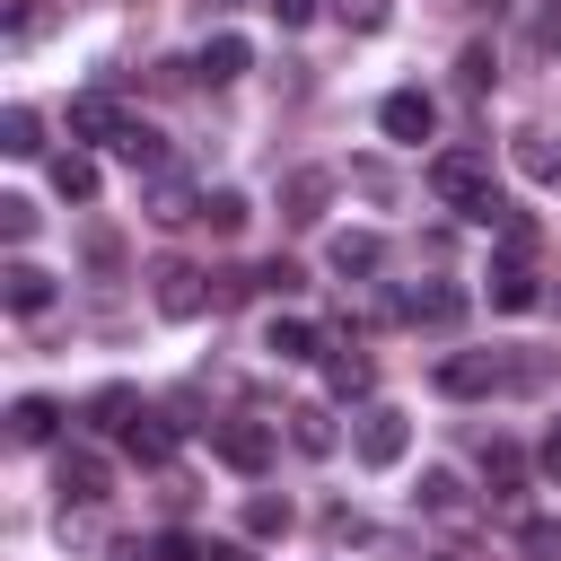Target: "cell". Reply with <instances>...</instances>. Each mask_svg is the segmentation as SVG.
<instances>
[{"mask_svg":"<svg viewBox=\"0 0 561 561\" xmlns=\"http://www.w3.org/2000/svg\"><path fill=\"white\" fill-rule=\"evenodd\" d=\"M263 9H272L280 26H307V18H316V0H263Z\"/></svg>","mask_w":561,"mask_h":561,"instance_id":"obj_38","label":"cell"},{"mask_svg":"<svg viewBox=\"0 0 561 561\" xmlns=\"http://www.w3.org/2000/svg\"><path fill=\"white\" fill-rule=\"evenodd\" d=\"M386 316H412V324H456L465 316V289H447V280H430V289H403Z\"/></svg>","mask_w":561,"mask_h":561,"instance_id":"obj_15","label":"cell"},{"mask_svg":"<svg viewBox=\"0 0 561 561\" xmlns=\"http://www.w3.org/2000/svg\"><path fill=\"white\" fill-rule=\"evenodd\" d=\"M517 167H526L535 184H552V175H561V149H552L543 131H517Z\"/></svg>","mask_w":561,"mask_h":561,"instance_id":"obj_32","label":"cell"},{"mask_svg":"<svg viewBox=\"0 0 561 561\" xmlns=\"http://www.w3.org/2000/svg\"><path fill=\"white\" fill-rule=\"evenodd\" d=\"M491 237H500V263H535V245H543V228H535L517 202H500V210H491Z\"/></svg>","mask_w":561,"mask_h":561,"instance_id":"obj_20","label":"cell"},{"mask_svg":"<svg viewBox=\"0 0 561 561\" xmlns=\"http://www.w3.org/2000/svg\"><path fill=\"white\" fill-rule=\"evenodd\" d=\"M421 508H430V517H465L473 500H465V482H456V473H421Z\"/></svg>","mask_w":561,"mask_h":561,"instance_id":"obj_30","label":"cell"},{"mask_svg":"<svg viewBox=\"0 0 561 561\" xmlns=\"http://www.w3.org/2000/svg\"><path fill=\"white\" fill-rule=\"evenodd\" d=\"M202 202H210V193H202V184H193L184 167H167V175H149V193H140V210H149L158 228H184V219H202Z\"/></svg>","mask_w":561,"mask_h":561,"instance_id":"obj_7","label":"cell"},{"mask_svg":"<svg viewBox=\"0 0 561 561\" xmlns=\"http://www.w3.org/2000/svg\"><path fill=\"white\" fill-rule=\"evenodd\" d=\"M202 219H210V228H219V237H237V228H245V219H254V202H245V193H237V184H210V202H202Z\"/></svg>","mask_w":561,"mask_h":561,"instance_id":"obj_29","label":"cell"},{"mask_svg":"<svg viewBox=\"0 0 561 561\" xmlns=\"http://www.w3.org/2000/svg\"><path fill=\"white\" fill-rule=\"evenodd\" d=\"M456 79H465V88H473V96H482V88H491V53H482V44H473V53H465V61H456Z\"/></svg>","mask_w":561,"mask_h":561,"instance_id":"obj_37","label":"cell"},{"mask_svg":"<svg viewBox=\"0 0 561 561\" xmlns=\"http://www.w3.org/2000/svg\"><path fill=\"white\" fill-rule=\"evenodd\" d=\"M263 289H272V298H298L307 272H298V263H263Z\"/></svg>","mask_w":561,"mask_h":561,"instance_id":"obj_36","label":"cell"},{"mask_svg":"<svg viewBox=\"0 0 561 561\" xmlns=\"http://www.w3.org/2000/svg\"><path fill=\"white\" fill-rule=\"evenodd\" d=\"M333 438H342V430H333L324 403H298V412H289V447H298V456H333Z\"/></svg>","mask_w":561,"mask_h":561,"instance_id":"obj_23","label":"cell"},{"mask_svg":"<svg viewBox=\"0 0 561 561\" xmlns=\"http://www.w3.org/2000/svg\"><path fill=\"white\" fill-rule=\"evenodd\" d=\"M289 526H298V508H289V500H272V491H254V500H245V535H254V543H272V535H289Z\"/></svg>","mask_w":561,"mask_h":561,"instance_id":"obj_26","label":"cell"},{"mask_svg":"<svg viewBox=\"0 0 561 561\" xmlns=\"http://www.w3.org/2000/svg\"><path fill=\"white\" fill-rule=\"evenodd\" d=\"M430 193H438L447 210L482 219V228H491V210H500V184H491V158H482V149H438V158H430Z\"/></svg>","mask_w":561,"mask_h":561,"instance_id":"obj_1","label":"cell"},{"mask_svg":"<svg viewBox=\"0 0 561 561\" xmlns=\"http://www.w3.org/2000/svg\"><path fill=\"white\" fill-rule=\"evenodd\" d=\"M114 158H123V167H131V175H140V184H149V175H167V167H175V158H167V140H158V131H149V123H123V140H114Z\"/></svg>","mask_w":561,"mask_h":561,"instance_id":"obj_19","label":"cell"},{"mask_svg":"<svg viewBox=\"0 0 561 561\" xmlns=\"http://www.w3.org/2000/svg\"><path fill=\"white\" fill-rule=\"evenodd\" d=\"M53 482H61V500H70V508H96V500H114V465H105L96 447H61Z\"/></svg>","mask_w":561,"mask_h":561,"instance_id":"obj_6","label":"cell"},{"mask_svg":"<svg viewBox=\"0 0 561 561\" xmlns=\"http://www.w3.org/2000/svg\"><path fill=\"white\" fill-rule=\"evenodd\" d=\"M88 263L114 272V263H123V237H114V228H88Z\"/></svg>","mask_w":561,"mask_h":561,"instance_id":"obj_35","label":"cell"},{"mask_svg":"<svg viewBox=\"0 0 561 561\" xmlns=\"http://www.w3.org/2000/svg\"><path fill=\"white\" fill-rule=\"evenodd\" d=\"M0 307H9V316H44V307H53V272L26 263V254H9V263H0Z\"/></svg>","mask_w":561,"mask_h":561,"instance_id":"obj_9","label":"cell"},{"mask_svg":"<svg viewBox=\"0 0 561 561\" xmlns=\"http://www.w3.org/2000/svg\"><path fill=\"white\" fill-rule=\"evenodd\" d=\"M403 447H412V421H403L394 403H368V412L351 421V456H359L368 473H386V465H403Z\"/></svg>","mask_w":561,"mask_h":561,"instance_id":"obj_2","label":"cell"},{"mask_svg":"<svg viewBox=\"0 0 561 561\" xmlns=\"http://www.w3.org/2000/svg\"><path fill=\"white\" fill-rule=\"evenodd\" d=\"M53 430H61V403H53V394H18V403H9V438H18V447H44Z\"/></svg>","mask_w":561,"mask_h":561,"instance_id":"obj_21","label":"cell"},{"mask_svg":"<svg viewBox=\"0 0 561 561\" xmlns=\"http://www.w3.org/2000/svg\"><path fill=\"white\" fill-rule=\"evenodd\" d=\"M517 552L526 561H561V517H517Z\"/></svg>","mask_w":561,"mask_h":561,"instance_id":"obj_31","label":"cell"},{"mask_svg":"<svg viewBox=\"0 0 561 561\" xmlns=\"http://www.w3.org/2000/svg\"><path fill=\"white\" fill-rule=\"evenodd\" d=\"M0 237H9V245L35 237V202H26V193H0Z\"/></svg>","mask_w":561,"mask_h":561,"instance_id":"obj_33","label":"cell"},{"mask_svg":"<svg viewBox=\"0 0 561 561\" xmlns=\"http://www.w3.org/2000/svg\"><path fill=\"white\" fill-rule=\"evenodd\" d=\"M377 131H386V140H430V131H438V105H430L421 88H394V96L377 105Z\"/></svg>","mask_w":561,"mask_h":561,"instance_id":"obj_10","label":"cell"},{"mask_svg":"<svg viewBox=\"0 0 561 561\" xmlns=\"http://www.w3.org/2000/svg\"><path fill=\"white\" fill-rule=\"evenodd\" d=\"M324 263H333L342 280H377V263H386V237H368V228H342V237L324 245Z\"/></svg>","mask_w":561,"mask_h":561,"instance_id":"obj_12","label":"cell"},{"mask_svg":"<svg viewBox=\"0 0 561 561\" xmlns=\"http://www.w3.org/2000/svg\"><path fill=\"white\" fill-rule=\"evenodd\" d=\"M535 44H561V9H552V18H535Z\"/></svg>","mask_w":561,"mask_h":561,"instance_id":"obj_41","label":"cell"},{"mask_svg":"<svg viewBox=\"0 0 561 561\" xmlns=\"http://www.w3.org/2000/svg\"><path fill=\"white\" fill-rule=\"evenodd\" d=\"M324 9L342 35H386V18H394V0H324Z\"/></svg>","mask_w":561,"mask_h":561,"instance_id":"obj_27","label":"cell"},{"mask_svg":"<svg viewBox=\"0 0 561 561\" xmlns=\"http://www.w3.org/2000/svg\"><path fill=\"white\" fill-rule=\"evenodd\" d=\"M535 465H543V482H561V430L543 438V456H535Z\"/></svg>","mask_w":561,"mask_h":561,"instance_id":"obj_39","label":"cell"},{"mask_svg":"<svg viewBox=\"0 0 561 561\" xmlns=\"http://www.w3.org/2000/svg\"><path fill=\"white\" fill-rule=\"evenodd\" d=\"M193 70H202L210 88H228V79H245V70H254V44H245V35H210Z\"/></svg>","mask_w":561,"mask_h":561,"instance_id":"obj_18","label":"cell"},{"mask_svg":"<svg viewBox=\"0 0 561 561\" xmlns=\"http://www.w3.org/2000/svg\"><path fill=\"white\" fill-rule=\"evenodd\" d=\"M482 482H491V500H517V482H526V456H517L508 438H491V447H482Z\"/></svg>","mask_w":561,"mask_h":561,"instance_id":"obj_25","label":"cell"},{"mask_svg":"<svg viewBox=\"0 0 561 561\" xmlns=\"http://www.w3.org/2000/svg\"><path fill=\"white\" fill-rule=\"evenodd\" d=\"M324 386H333L342 403H359V394L377 386V359H368V351H351V342H333V351H324Z\"/></svg>","mask_w":561,"mask_h":561,"instance_id":"obj_17","label":"cell"},{"mask_svg":"<svg viewBox=\"0 0 561 561\" xmlns=\"http://www.w3.org/2000/svg\"><path fill=\"white\" fill-rule=\"evenodd\" d=\"M149 298H158V316H167V324H193V316H210V272H193V263H175V254H167V263L149 272Z\"/></svg>","mask_w":561,"mask_h":561,"instance_id":"obj_3","label":"cell"},{"mask_svg":"<svg viewBox=\"0 0 561 561\" xmlns=\"http://www.w3.org/2000/svg\"><path fill=\"white\" fill-rule=\"evenodd\" d=\"M263 289V272H210V307H245Z\"/></svg>","mask_w":561,"mask_h":561,"instance_id":"obj_34","label":"cell"},{"mask_svg":"<svg viewBox=\"0 0 561 561\" xmlns=\"http://www.w3.org/2000/svg\"><path fill=\"white\" fill-rule=\"evenodd\" d=\"M210 447L228 473H272V456H280V438L263 421H210Z\"/></svg>","mask_w":561,"mask_h":561,"instance_id":"obj_5","label":"cell"},{"mask_svg":"<svg viewBox=\"0 0 561 561\" xmlns=\"http://www.w3.org/2000/svg\"><path fill=\"white\" fill-rule=\"evenodd\" d=\"M0 149H9V158H35V149H44V123H35V105H9V114H0Z\"/></svg>","mask_w":561,"mask_h":561,"instance_id":"obj_28","label":"cell"},{"mask_svg":"<svg viewBox=\"0 0 561 561\" xmlns=\"http://www.w3.org/2000/svg\"><path fill=\"white\" fill-rule=\"evenodd\" d=\"M123 456H140V465H167V456H175V421H167V412H140V421L123 430Z\"/></svg>","mask_w":561,"mask_h":561,"instance_id":"obj_22","label":"cell"},{"mask_svg":"<svg viewBox=\"0 0 561 561\" xmlns=\"http://www.w3.org/2000/svg\"><path fill=\"white\" fill-rule=\"evenodd\" d=\"M324 202H333V167H289V175H280V219H289V228H316Z\"/></svg>","mask_w":561,"mask_h":561,"instance_id":"obj_8","label":"cell"},{"mask_svg":"<svg viewBox=\"0 0 561 561\" xmlns=\"http://www.w3.org/2000/svg\"><path fill=\"white\" fill-rule=\"evenodd\" d=\"M263 351H272V359H324L333 342H324V324H307V316H272Z\"/></svg>","mask_w":561,"mask_h":561,"instance_id":"obj_16","label":"cell"},{"mask_svg":"<svg viewBox=\"0 0 561 561\" xmlns=\"http://www.w3.org/2000/svg\"><path fill=\"white\" fill-rule=\"evenodd\" d=\"M140 412H149V403H140V386H96V394L79 403V421H88V430H114V438H123Z\"/></svg>","mask_w":561,"mask_h":561,"instance_id":"obj_13","label":"cell"},{"mask_svg":"<svg viewBox=\"0 0 561 561\" xmlns=\"http://www.w3.org/2000/svg\"><path fill=\"white\" fill-rule=\"evenodd\" d=\"M53 193H61V202H96V158H88V149H61V158H53Z\"/></svg>","mask_w":561,"mask_h":561,"instance_id":"obj_24","label":"cell"},{"mask_svg":"<svg viewBox=\"0 0 561 561\" xmlns=\"http://www.w3.org/2000/svg\"><path fill=\"white\" fill-rule=\"evenodd\" d=\"M202 561H254V543H210Z\"/></svg>","mask_w":561,"mask_h":561,"instance_id":"obj_40","label":"cell"},{"mask_svg":"<svg viewBox=\"0 0 561 561\" xmlns=\"http://www.w3.org/2000/svg\"><path fill=\"white\" fill-rule=\"evenodd\" d=\"M491 307H500V316H526V307H543V280H535V263H491Z\"/></svg>","mask_w":561,"mask_h":561,"instance_id":"obj_14","label":"cell"},{"mask_svg":"<svg viewBox=\"0 0 561 561\" xmlns=\"http://www.w3.org/2000/svg\"><path fill=\"white\" fill-rule=\"evenodd\" d=\"M70 131H79V140H105V149H114V140H123V105H114L105 88H79V96H70Z\"/></svg>","mask_w":561,"mask_h":561,"instance_id":"obj_11","label":"cell"},{"mask_svg":"<svg viewBox=\"0 0 561 561\" xmlns=\"http://www.w3.org/2000/svg\"><path fill=\"white\" fill-rule=\"evenodd\" d=\"M500 386H508V351H447L438 359V394H456V403H482Z\"/></svg>","mask_w":561,"mask_h":561,"instance_id":"obj_4","label":"cell"}]
</instances>
